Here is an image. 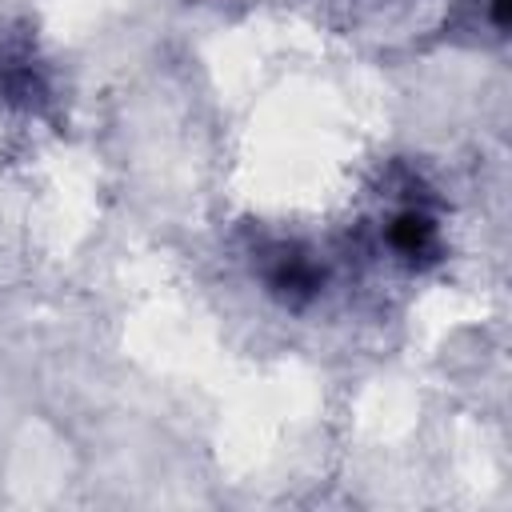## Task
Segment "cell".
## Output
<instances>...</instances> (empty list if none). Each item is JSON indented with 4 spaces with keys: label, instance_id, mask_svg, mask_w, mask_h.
I'll use <instances>...</instances> for the list:
<instances>
[{
    "label": "cell",
    "instance_id": "obj_2",
    "mask_svg": "<svg viewBox=\"0 0 512 512\" xmlns=\"http://www.w3.org/2000/svg\"><path fill=\"white\" fill-rule=\"evenodd\" d=\"M388 244L396 248V256H404L412 264L428 260L436 252V220L428 212H420V208H404L388 224Z\"/></svg>",
    "mask_w": 512,
    "mask_h": 512
},
{
    "label": "cell",
    "instance_id": "obj_1",
    "mask_svg": "<svg viewBox=\"0 0 512 512\" xmlns=\"http://www.w3.org/2000/svg\"><path fill=\"white\" fill-rule=\"evenodd\" d=\"M264 284L272 296H280L284 304L300 308L308 304L320 288H324V268L308 256V252H296V248H280L272 256V264L264 268Z\"/></svg>",
    "mask_w": 512,
    "mask_h": 512
}]
</instances>
